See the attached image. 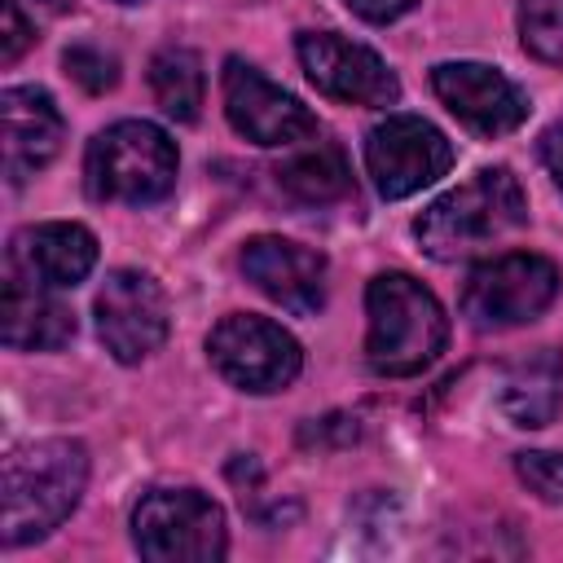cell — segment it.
Segmentation results:
<instances>
[{
  "mask_svg": "<svg viewBox=\"0 0 563 563\" xmlns=\"http://www.w3.org/2000/svg\"><path fill=\"white\" fill-rule=\"evenodd\" d=\"M150 88L167 119L194 123L198 106H202V57L194 48H176V44L158 48L150 57Z\"/></svg>",
  "mask_w": 563,
  "mask_h": 563,
  "instance_id": "19",
  "label": "cell"
},
{
  "mask_svg": "<svg viewBox=\"0 0 563 563\" xmlns=\"http://www.w3.org/2000/svg\"><path fill=\"white\" fill-rule=\"evenodd\" d=\"M413 4H418V0H347V9H352L356 18H365V22H374V26L405 18Z\"/></svg>",
  "mask_w": 563,
  "mask_h": 563,
  "instance_id": "24",
  "label": "cell"
},
{
  "mask_svg": "<svg viewBox=\"0 0 563 563\" xmlns=\"http://www.w3.org/2000/svg\"><path fill=\"white\" fill-rule=\"evenodd\" d=\"M220 92H224V114L233 132L246 136L251 145H295L317 136V114L242 57L224 62Z\"/></svg>",
  "mask_w": 563,
  "mask_h": 563,
  "instance_id": "10",
  "label": "cell"
},
{
  "mask_svg": "<svg viewBox=\"0 0 563 563\" xmlns=\"http://www.w3.org/2000/svg\"><path fill=\"white\" fill-rule=\"evenodd\" d=\"M35 4H44V9H66L70 0H35Z\"/></svg>",
  "mask_w": 563,
  "mask_h": 563,
  "instance_id": "26",
  "label": "cell"
},
{
  "mask_svg": "<svg viewBox=\"0 0 563 563\" xmlns=\"http://www.w3.org/2000/svg\"><path fill=\"white\" fill-rule=\"evenodd\" d=\"M299 66L308 75V84L317 92H325L330 101H347V106H391L400 97L396 75L387 70V62L356 44L343 40L334 31H303L295 40Z\"/></svg>",
  "mask_w": 563,
  "mask_h": 563,
  "instance_id": "11",
  "label": "cell"
},
{
  "mask_svg": "<svg viewBox=\"0 0 563 563\" xmlns=\"http://www.w3.org/2000/svg\"><path fill=\"white\" fill-rule=\"evenodd\" d=\"M88 484V449L79 440H31L4 457V550L44 541L75 506Z\"/></svg>",
  "mask_w": 563,
  "mask_h": 563,
  "instance_id": "1",
  "label": "cell"
},
{
  "mask_svg": "<svg viewBox=\"0 0 563 563\" xmlns=\"http://www.w3.org/2000/svg\"><path fill=\"white\" fill-rule=\"evenodd\" d=\"M515 475L528 484V493H537L550 506H563V453L550 449H528L515 453Z\"/></svg>",
  "mask_w": 563,
  "mask_h": 563,
  "instance_id": "21",
  "label": "cell"
},
{
  "mask_svg": "<svg viewBox=\"0 0 563 563\" xmlns=\"http://www.w3.org/2000/svg\"><path fill=\"white\" fill-rule=\"evenodd\" d=\"M119 4H136V0H119Z\"/></svg>",
  "mask_w": 563,
  "mask_h": 563,
  "instance_id": "27",
  "label": "cell"
},
{
  "mask_svg": "<svg viewBox=\"0 0 563 563\" xmlns=\"http://www.w3.org/2000/svg\"><path fill=\"white\" fill-rule=\"evenodd\" d=\"M0 334L13 352H57L75 339V317L62 299H53V286L31 282L13 268H4V303H0Z\"/></svg>",
  "mask_w": 563,
  "mask_h": 563,
  "instance_id": "16",
  "label": "cell"
},
{
  "mask_svg": "<svg viewBox=\"0 0 563 563\" xmlns=\"http://www.w3.org/2000/svg\"><path fill=\"white\" fill-rule=\"evenodd\" d=\"M559 295V268L532 251H506L471 268L462 286V312L479 330H506L541 317Z\"/></svg>",
  "mask_w": 563,
  "mask_h": 563,
  "instance_id": "6",
  "label": "cell"
},
{
  "mask_svg": "<svg viewBox=\"0 0 563 563\" xmlns=\"http://www.w3.org/2000/svg\"><path fill=\"white\" fill-rule=\"evenodd\" d=\"M92 308H97V334H101L106 352L123 365H136L150 352H158L172 330L167 295L141 268H114L101 282Z\"/></svg>",
  "mask_w": 563,
  "mask_h": 563,
  "instance_id": "9",
  "label": "cell"
},
{
  "mask_svg": "<svg viewBox=\"0 0 563 563\" xmlns=\"http://www.w3.org/2000/svg\"><path fill=\"white\" fill-rule=\"evenodd\" d=\"M519 40L537 62L563 66V0H523Z\"/></svg>",
  "mask_w": 563,
  "mask_h": 563,
  "instance_id": "20",
  "label": "cell"
},
{
  "mask_svg": "<svg viewBox=\"0 0 563 563\" xmlns=\"http://www.w3.org/2000/svg\"><path fill=\"white\" fill-rule=\"evenodd\" d=\"M84 185L97 202H158L176 185V145L150 119H119L92 136Z\"/></svg>",
  "mask_w": 563,
  "mask_h": 563,
  "instance_id": "4",
  "label": "cell"
},
{
  "mask_svg": "<svg viewBox=\"0 0 563 563\" xmlns=\"http://www.w3.org/2000/svg\"><path fill=\"white\" fill-rule=\"evenodd\" d=\"M242 273L255 290H264L295 317H312L325 303V255L290 238H251L242 246Z\"/></svg>",
  "mask_w": 563,
  "mask_h": 563,
  "instance_id": "13",
  "label": "cell"
},
{
  "mask_svg": "<svg viewBox=\"0 0 563 563\" xmlns=\"http://www.w3.org/2000/svg\"><path fill=\"white\" fill-rule=\"evenodd\" d=\"M453 167L449 136L418 114H387L365 136V172L383 198H409Z\"/></svg>",
  "mask_w": 563,
  "mask_h": 563,
  "instance_id": "8",
  "label": "cell"
},
{
  "mask_svg": "<svg viewBox=\"0 0 563 563\" xmlns=\"http://www.w3.org/2000/svg\"><path fill=\"white\" fill-rule=\"evenodd\" d=\"M277 185L295 202L321 207V202H339V198L352 194V172H347V158L334 145H312V150L290 154L277 167Z\"/></svg>",
  "mask_w": 563,
  "mask_h": 563,
  "instance_id": "18",
  "label": "cell"
},
{
  "mask_svg": "<svg viewBox=\"0 0 563 563\" xmlns=\"http://www.w3.org/2000/svg\"><path fill=\"white\" fill-rule=\"evenodd\" d=\"M62 62H66V75L88 92H106L119 84V62L97 44H75V48H66Z\"/></svg>",
  "mask_w": 563,
  "mask_h": 563,
  "instance_id": "22",
  "label": "cell"
},
{
  "mask_svg": "<svg viewBox=\"0 0 563 563\" xmlns=\"http://www.w3.org/2000/svg\"><path fill=\"white\" fill-rule=\"evenodd\" d=\"M523 224H528V198H523L519 176L510 167H484L466 185L435 198L413 220V238L422 242L431 260L457 264Z\"/></svg>",
  "mask_w": 563,
  "mask_h": 563,
  "instance_id": "2",
  "label": "cell"
},
{
  "mask_svg": "<svg viewBox=\"0 0 563 563\" xmlns=\"http://www.w3.org/2000/svg\"><path fill=\"white\" fill-rule=\"evenodd\" d=\"M0 123H4V176L9 185H26L44 172L66 136L62 110L44 88H4L0 92Z\"/></svg>",
  "mask_w": 563,
  "mask_h": 563,
  "instance_id": "14",
  "label": "cell"
},
{
  "mask_svg": "<svg viewBox=\"0 0 563 563\" xmlns=\"http://www.w3.org/2000/svg\"><path fill=\"white\" fill-rule=\"evenodd\" d=\"M563 409V356L541 347L515 361L501 378V413L515 427H550Z\"/></svg>",
  "mask_w": 563,
  "mask_h": 563,
  "instance_id": "17",
  "label": "cell"
},
{
  "mask_svg": "<svg viewBox=\"0 0 563 563\" xmlns=\"http://www.w3.org/2000/svg\"><path fill=\"white\" fill-rule=\"evenodd\" d=\"M92 264H97V238L70 220L18 229L9 238V251H4V268L22 273L31 282H44L53 290L79 286L92 273Z\"/></svg>",
  "mask_w": 563,
  "mask_h": 563,
  "instance_id": "15",
  "label": "cell"
},
{
  "mask_svg": "<svg viewBox=\"0 0 563 563\" xmlns=\"http://www.w3.org/2000/svg\"><path fill=\"white\" fill-rule=\"evenodd\" d=\"M31 40H35V31H31V26H26V18L18 13V0H4V35H0V62H4V66H13Z\"/></svg>",
  "mask_w": 563,
  "mask_h": 563,
  "instance_id": "23",
  "label": "cell"
},
{
  "mask_svg": "<svg viewBox=\"0 0 563 563\" xmlns=\"http://www.w3.org/2000/svg\"><path fill=\"white\" fill-rule=\"evenodd\" d=\"M132 545L150 563H211L229 550L224 510L198 488H150L132 510Z\"/></svg>",
  "mask_w": 563,
  "mask_h": 563,
  "instance_id": "5",
  "label": "cell"
},
{
  "mask_svg": "<svg viewBox=\"0 0 563 563\" xmlns=\"http://www.w3.org/2000/svg\"><path fill=\"white\" fill-rule=\"evenodd\" d=\"M431 88L444 110L484 141L506 136L528 119V97L519 92V84L484 62H440L431 70Z\"/></svg>",
  "mask_w": 563,
  "mask_h": 563,
  "instance_id": "12",
  "label": "cell"
},
{
  "mask_svg": "<svg viewBox=\"0 0 563 563\" xmlns=\"http://www.w3.org/2000/svg\"><path fill=\"white\" fill-rule=\"evenodd\" d=\"M537 154H541V163H545V172H550L554 189L563 194V123H554V128H545V132H541Z\"/></svg>",
  "mask_w": 563,
  "mask_h": 563,
  "instance_id": "25",
  "label": "cell"
},
{
  "mask_svg": "<svg viewBox=\"0 0 563 563\" xmlns=\"http://www.w3.org/2000/svg\"><path fill=\"white\" fill-rule=\"evenodd\" d=\"M207 352H211V365L233 387L255 391V396L290 387L299 378V365H303V352H299L295 334L282 330L277 321L251 317V312H229L211 330Z\"/></svg>",
  "mask_w": 563,
  "mask_h": 563,
  "instance_id": "7",
  "label": "cell"
},
{
  "mask_svg": "<svg viewBox=\"0 0 563 563\" xmlns=\"http://www.w3.org/2000/svg\"><path fill=\"white\" fill-rule=\"evenodd\" d=\"M365 365L383 378L422 374L449 343V317L440 299L409 273H378L365 286Z\"/></svg>",
  "mask_w": 563,
  "mask_h": 563,
  "instance_id": "3",
  "label": "cell"
}]
</instances>
